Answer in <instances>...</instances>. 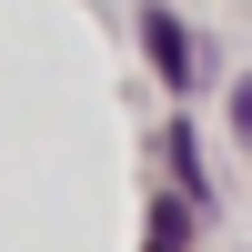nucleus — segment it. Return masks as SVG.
Wrapping results in <instances>:
<instances>
[{
    "label": "nucleus",
    "mask_w": 252,
    "mask_h": 252,
    "mask_svg": "<svg viewBox=\"0 0 252 252\" xmlns=\"http://www.w3.org/2000/svg\"><path fill=\"white\" fill-rule=\"evenodd\" d=\"M141 31H152V61H161V81L182 91V81H192V40H182V20H172V10H152Z\"/></svg>",
    "instance_id": "1"
},
{
    "label": "nucleus",
    "mask_w": 252,
    "mask_h": 252,
    "mask_svg": "<svg viewBox=\"0 0 252 252\" xmlns=\"http://www.w3.org/2000/svg\"><path fill=\"white\" fill-rule=\"evenodd\" d=\"M152 252H182V202H161V212H152Z\"/></svg>",
    "instance_id": "2"
},
{
    "label": "nucleus",
    "mask_w": 252,
    "mask_h": 252,
    "mask_svg": "<svg viewBox=\"0 0 252 252\" xmlns=\"http://www.w3.org/2000/svg\"><path fill=\"white\" fill-rule=\"evenodd\" d=\"M232 111H242V131H252V81H242V91H232Z\"/></svg>",
    "instance_id": "3"
}]
</instances>
